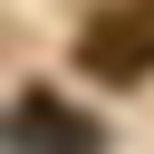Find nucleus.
I'll use <instances>...</instances> for the list:
<instances>
[{"instance_id": "f257e3e1", "label": "nucleus", "mask_w": 154, "mask_h": 154, "mask_svg": "<svg viewBox=\"0 0 154 154\" xmlns=\"http://www.w3.org/2000/svg\"><path fill=\"white\" fill-rule=\"evenodd\" d=\"M77 67L87 77H116V87L154 77V0H106L77 29Z\"/></svg>"}, {"instance_id": "f03ea898", "label": "nucleus", "mask_w": 154, "mask_h": 154, "mask_svg": "<svg viewBox=\"0 0 154 154\" xmlns=\"http://www.w3.org/2000/svg\"><path fill=\"white\" fill-rule=\"evenodd\" d=\"M10 154H106V125L77 116L58 87H19V106H10Z\"/></svg>"}]
</instances>
